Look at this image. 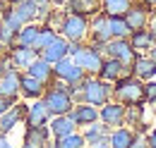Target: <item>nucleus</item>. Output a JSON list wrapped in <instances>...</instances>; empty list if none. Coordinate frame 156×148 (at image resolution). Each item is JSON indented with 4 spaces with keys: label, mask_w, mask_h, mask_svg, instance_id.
Here are the masks:
<instances>
[{
    "label": "nucleus",
    "mask_w": 156,
    "mask_h": 148,
    "mask_svg": "<svg viewBox=\"0 0 156 148\" xmlns=\"http://www.w3.org/2000/svg\"><path fill=\"white\" fill-rule=\"evenodd\" d=\"M79 86H82V103H89V105H103V103H108V96H111L108 81L94 79V76L87 74Z\"/></svg>",
    "instance_id": "1"
},
{
    "label": "nucleus",
    "mask_w": 156,
    "mask_h": 148,
    "mask_svg": "<svg viewBox=\"0 0 156 148\" xmlns=\"http://www.w3.org/2000/svg\"><path fill=\"white\" fill-rule=\"evenodd\" d=\"M58 34L65 41H84L87 34H89V19L87 15H72V12H65V19L60 24Z\"/></svg>",
    "instance_id": "2"
},
{
    "label": "nucleus",
    "mask_w": 156,
    "mask_h": 148,
    "mask_svg": "<svg viewBox=\"0 0 156 148\" xmlns=\"http://www.w3.org/2000/svg\"><path fill=\"white\" fill-rule=\"evenodd\" d=\"M113 93H115L118 103H122V105H132V103H142L144 100L142 81L137 76H120L115 89H113Z\"/></svg>",
    "instance_id": "3"
},
{
    "label": "nucleus",
    "mask_w": 156,
    "mask_h": 148,
    "mask_svg": "<svg viewBox=\"0 0 156 148\" xmlns=\"http://www.w3.org/2000/svg\"><path fill=\"white\" fill-rule=\"evenodd\" d=\"M101 50L106 53V57H113L118 62H122L127 69L132 67V62H135V57H137V50L130 45L127 38H111V41H106L101 45Z\"/></svg>",
    "instance_id": "4"
},
{
    "label": "nucleus",
    "mask_w": 156,
    "mask_h": 148,
    "mask_svg": "<svg viewBox=\"0 0 156 148\" xmlns=\"http://www.w3.org/2000/svg\"><path fill=\"white\" fill-rule=\"evenodd\" d=\"M43 103H46V108L51 112V117L53 115H67V112L72 110V98H70V93L67 91H60V89H48V91H43Z\"/></svg>",
    "instance_id": "5"
},
{
    "label": "nucleus",
    "mask_w": 156,
    "mask_h": 148,
    "mask_svg": "<svg viewBox=\"0 0 156 148\" xmlns=\"http://www.w3.org/2000/svg\"><path fill=\"white\" fill-rule=\"evenodd\" d=\"M53 76H55V79H62V81H67V84H79V81L87 76V72H84V69H82L70 55H65L62 60L53 62Z\"/></svg>",
    "instance_id": "6"
},
{
    "label": "nucleus",
    "mask_w": 156,
    "mask_h": 148,
    "mask_svg": "<svg viewBox=\"0 0 156 148\" xmlns=\"http://www.w3.org/2000/svg\"><path fill=\"white\" fill-rule=\"evenodd\" d=\"M72 60H75L87 74H98L101 62H103V55H101V48H96V45H82L77 53L72 55Z\"/></svg>",
    "instance_id": "7"
},
{
    "label": "nucleus",
    "mask_w": 156,
    "mask_h": 148,
    "mask_svg": "<svg viewBox=\"0 0 156 148\" xmlns=\"http://www.w3.org/2000/svg\"><path fill=\"white\" fill-rule=\"evenodd\" d=\"M98 119L106 127H120L125 124V105L122 103H103L98 110Z\"/></svg>",
    "instance_id": "8"
},
{
    "label": "nucleus",
    "mask_w": 156,
    "mask_h": 148,
    "mask_svg": "<svg viewBox=\"0 0 156 148\" xmlns=\"http://www.w3.org/2000/svg\"><path fill=\"white\" fill-rule=\"evenodd\" d=\"M24 115H27V105H22V103H12L7 110L0 115V134H10V131L24 119Z\"/></svg>",
    "instance_id": "9"
},
{
    "label": "nucleus",
    "mask_w": 156,
    "mask_h": 148,
    "mask_svg": "<svg viewBox=\"0 0 156 148\" xmlns=\"http://www.w3.org/2000/svg\"><path fill=\"white\" fill-rule=\"evenodd\" d=\"M20 76L22 74L15 67H10V69L2 72V76H0V98L17 100V96H20Z\"/></svg>",
    "instance_id": "10"
},
{
    "label": "nucleus",
    "mask_w": 156,
    "mask_h": 148,
    "mask_svg": "<svg viewBox=\"0 0 156 148\" xmlns=\"http://www.w3.org/2000/svg\"><path fill=\"white\" fill-rule=\"evenodd\" d=\"M24 119H27L29 127H46L48 119H51V112H48V108H46V103L36 98L31 105H27V115H24Z\"/></svg>",
    "instance_id": "11"
},
{
    "label": "nucleus",
    "mask_w": 156,
    "mask_h": 148,
    "mask_svg": "<svg viewBox=\"0 0 156 148\" xmlns=\"http://www.w3.org/2000/svg\"><path fill=\"white\" fill-rule=\"evenodd\" d=\"M10 62H12V67L15 69H27L36 57H39V50H34V48H24V45H12L10 48Z\"/></svg>",
    "instance_id": "12"
},
{
    "label": "nucleus",
    "mask_w": 156,
    "mask_h": 148,
    "mask_svg": "<svg viewBox=\"0 0 156 148\" xmlns=\"http://www.w3.org/2000/svg\"><path fill=\"white\" fill-rule=\"evenodd\" d=\"M67 115L72 117V122L77 127H87V124H91V122L98 119V108L96 105H89V103H77Z\"/></svg>",
    "instance_id": "13"
},
{
    "label": "nucleus",
    "mask_w": 156,
    "mask_h": 148,
    "mask_svg": "<svg viewBox=\"0 0 156 148\" xmlns=\"http://www.w3.org/2000/svg\"><path fill=\"white\" fill-rule=\"evenodd\" d=\"M65 55H67V41L60 36V34L53 38L48 45H43V48L39 50V57H43V60H46V62H51V65H53V62H58V60H62Z\"/></svg>",
    "instance_id": "14"
},
{
    "label": "nucleus",
    "mask_w": 156,
    "mask_h": 148,
    "mask_svg": "<svg viewBox=\"0 0 156 148\" xmlns=\"http://www.w3.org/2000/svg\"><path fill=\"white\" fill-rule=\"evenodd\" d=\"M43 91H46V84H43V81L34 79L31 74H27V72L20 76V93L24 96V98L36 100V98H41V96H43Z\"/></svg>",
    "instance_id": "15"
},
{
    "label": "nucleus",
    "mask_w": 156,
    "mask_h": 148,
    "mask_svg": "<svg viewBox=\"0 0 156 148\" xmlns=\"http://www.w3.org/2000/svg\"><path fill=\"white\" fill-rule=\"evenodd\" d=\"M89 29H91V45H96L101 48L106 41H111V29H108V17L106 15H98L91 24H89Z\"/></svg>",
    "instance_id": "16"
},
{
    "label": "nucleus",
    "mask_w": 156,
    "mask_h": 148,
    "mask_svg": "<svg viewBox=\"0 0 156 148\" xmlns=\"http://www.w3.org/2000/svg\"><path fill=\"white\" fill-rule=\"evenodd\" d=\"M48 129L51 134L60 139V136H65V134H72V131L77 129V124L72 122V117L70 115H53L51 119H48Z\"/></svg>",
    "instance_id": "17"
},
{
    "label": "nucleus",
    "mask_w": 156,
    "mask_h": 148,
    "mask_svg": "<svg viewBox=\"0 0 156 148\" xmlns=\"http://www.w3.org/2000/svg\"><path fill=\"white\" fill-rule=\"evenodd\" d=\"M125 65L122 62H118L113 57H106L103 62H101V69H98V79H103V81H118L122 74H125Z\"/></svg>",
    "instance_id": "18"
},
{
    "label": "nucleus",
    "mask_w": 156,
    "mask_h": 148,
    "mask_svg": "<svg viewBox=\"0 0 156 148\" xmlns=\"http://www.w3.org/2000/svg\"><path fill=\"white\" fill-rule=\"evenodd\" d=\"M132 76H137L139 81H149L156 76V62L151 57H135L132 62Z\"/></svg>",
    "instance_id": "19"
},
{
    "label": "nucleus",
    "mask_w": 156,
    "mask_h": 148,
    "mask_svg": "<svg viewBox=\"0 0 156 148\" xmlns=\"http://www.w3.org/2000/svg\"><path fill=\"white\" fill-rule=\"evenodd\" d=\"M122 17H125V22H127L130 31H137V29H147V22H149V15H147V10H144V7H139V5H130V10H127Z\"/></svg>",
    "instance_id": "20"
},
{
    "label": "nucleus",
    "mask_w": 156,
    "mask_h": 148,
    "mask_svg": "<svg viewBox=\"0 0 156 148\" xmlns=\"http://www.w3.org/2000/svg\"><path fill=\"white\" fill-rule=\"evenodd\" d=\"M39 29H41V24H36V22H29V24H24L20 31H17V36H15V45L34 48L36 36H39Z\"/></svg>",
    "instance_id": "21"
},
{
    "label": "nucleus",
    "mask_w": 156,
    "mask_h": 148,
    "mask_svg": "<svg viewBox=\"0 0 156 148\" xmlns=\"http://www.w3.org/2000/svg\"><path fill=\"white\" fill-rule=\"evenodd\" d=\"M27 74H31L34 79H39V81H43V84H48V81L53 79V65L46 62L43 57H36V60L27 67Z\"/></svg>",
    "instance_id": "22"
},
{
    "label": "nucleus",
    "mask_w": 156,
    "mask_h": 148,
    "mask_svg": "<svg viewBox=\"0 0 156 148\" xmlns=\"http://www.w3.org/2000/svg\"><path fill=\"white\" fill-rule=\"evenodd\" d=\"M108 134H111V127H106L103 122L98 124V119H96V122H91V124H87L84 131H82V136H84V143H87V146H94L96 141L106 139Z\"/></svg>",
    "instance_id": "23"
},
{
    "label": "nucleus",
    "mask_w": 156,
    "mask_h": 148,
    "mask_svg": "<svg viewBox=\"0 0 156 148\" xmlns=\"http://www.w3.org/2000/svg\"><path fill=\"white\" fill-rule=\"evenodd\" d=\"M46 141H48V129L46 127H29L22 148H46Z\"/></svg>",
    "instance_id": "24"
},
{
    "label": "nucleus",
    "mask_w": 156,
    "mask_h": 148,
    "mask_svg": "<svg viewBox=\"0 0 156 148\" xmlns=\"http://www.w3.org/2000/svg\"><path fill=\"white\" fill-rule=\"evenodd\" d=\"M132 139H135L132 129H125L122 124H120V127H113V131L108 134V143H111V148H130Z\"/></svg>",
    "instance_id": "25"
},
{
    "label": "nucleus",
    "mask_w": 156,
    "mask_h": 148,
    "mask_svg": "<svg viewBox=\"0 0 156 148\" xmlns=\"http://www.w3.org/2000/svg\"><path fill=\"white\" fill-rule=\"evenodd\" d=\"M127 38H130V45H132L135 50H147V48H151L156 43L149 29H137V31H132Z\"/></svg>",
    "instance_id": "26"
},
{
    "label": "nucleus",
    "mask_w": 156,
    "mask_h": 148,
    "mask_svg": "<svg viewBox=\"0 0 156 148\" xmlns=\"http://www.w3.org/2000/svg\"><path fill=\"white\" fill-rule=\"evenodd\" d=\"M130 5H132V0H101L106 17H122L130 10Z\"/></svg>",
    "instance_id": "27"
},
{
    "label": "nucleus",
    "mask_w": 156,
    "mask_h": 148,
    "mask_svg": "<svg viewBox=\"0 0 156 148\" xmlns=\"http://www.w3.org/2000/svg\"><path fill=\"white\" fill-rule=\"evenodd\" d=\"M62 10L72 15H89L94 12V0H65Z\"/></svg>",
    "instance_id": "28"
},
{
    "label": "nucleus",
    "mask_w": 156,
    "mask_h": 148,
    "mask_svg": "<svg viewBox=\"0 0 156 148\" xmlns=\"http://www.w3.org/2000/svg\"><path fill=\"white\" fill-rule=\"evenodd\" d=\"M108 29H111V38H127L132 34L125 17H108Z\"/></svg>",
    "instance_id": "29"
},
{
    "label": "nucleus",
    "mask_w": 156,
    "mask_h": 148,
    "mask_svg": "<svg viewBox=\"0 0 156 148\" xmlns=\"http://www.w3.org/2000/svg\"><path fill=\"white\" fill-rule=\"evenodd\" d=\"M55 146L58 148H87V143H84V136L82 134L72 131V134H65V136L55 139Z\"/></svg>",
    "instance_id": "30"
},
{
    "label": "nucleus",
    "mask_w": 156,
    "mask_h": 148,
    "mask_svg": "<svg viewBox=\"0 0 156 148\" xmlns=\"http://www.w3.org/2000/svg\"><path fill=\"white\" fill-rule=\"evenodd\" d=\"M15 36H17V29L10 26L5 19H0V48H12L15 45Z\"/></svg>",
    "instance_id": "31"
},
{
    "label": "nucleus",
    "mask_w": 156,
    "mask_h": 148,
    "mask_svg": "<svg viewBox=\"0 0 156 148\" xmlns=\"http://www.w3.org/2000/svg\"><path fill=\"white\" fill-rule=\"evenodd\" d=\"M58 36V31L55 29H51V26H46V24H41L39 29V36H36V43H34V50H41L43 45H48L53 38Z\"/></svg>",
    "instance_id": "32"
},
{
    "label": "nucleus",
    "mask_w": 156,
    "mask_h": 148,
    "mask_svg": "<svg viewBox=\"0 0 156 148\" xmlns=\"http://www.w3.org/2000/svg\"><path fill=\"white\" fill-rule=\"evenodd\" d=\"M125 119H127L130 124H139V122H142V105H139V103H132V105L125 110Z\"/></svg>",
    "instance_id": "33"
},
{
    "label": "nucleus",
    "mask_w": 156,
    "mask_h": 148,
    "mask_svg": "<svg viewBox=\"0 0 156 148\" xmlns=\"http://www.w3.org/2000/svg\"><path fill=\"white\" fill-rule=\"evenodd\" d=\"M142 93H144V100H156V81L154 79H149V81H144L142 84Z\"/></svg>",
    "instance_id": "34"
},
{
    "label": "nucleus",
    "mask_w": 156,
    "mask_h": 148,
    "mask_svg": "<svg viewBox=\"0 0 156 148\" xmlns=\"http://www.w3.org/2000/svg\"><path fill=\"white\" fill-rule=\"evenodd\" d=\"M130 148H149L147 146V136H135L132 143H130Z\"/></svg>",
    "instance_id": "35"
},
{
    "label": "nucleus",
    "mask_w": 156,
    "mask_h": 148,
    "mask_svg": "<svg viewBox=\"0 0 156 148\" xmlns=\"http://www.w3.org/2000/svg\"><path fill=\"white\" fill-rule=\"evenodd\" d=\"M12 103H17V100H12V98H0V115L7 110V108H10Z\"/></svg>",
    "instance_id": "36"
},
{
    "label": "nucleus",
    "mask_w": 156,
    "mask_h": 148,
    "mask_svg": "<svg viewBox=\"0 0 156 148\" xmlns=\"http://www.w3.org/2000/svg\"><path fill=\"white\" fill-rule=\"evenodd\" d=\"M0 148H15L10 143V139H7V134H0Z\"/></svg>",
    "instance_id": "37"
},
{
    "label": "nucleus",
    "mask_w": 156,
    "mask_h": 148,
    "mask_svg": "<svg viewBox=\"0 0 156 148\" xmlns=\"http://www.w3.org/2000/svg\"><path fill=\"white\" fill-rule=\"evenodd\" d=\"M147 146H149V148H156V129L147 136Z\"/></svg>",
    "instance_id": "38"
},
{
    "label": "nucleus",
    "mask_w": 156,
    "mask_h": 148,
    "mask_svg": "<svg viewBox=\"0 0 156 148\" xmlns=\"http://www.w3.org/2000/svg\"><path fill=\"white\" fill-rule=\"evenodd\" d=\"M91 148H111V143H108V136H106V139H101V141H96Z\"/></svg>",
    "instance_id": "39"
},
{
    "label": "nucleus",
    "mask_w": 156,
    "mask_h": 148,
    "mask_svg": "<svg viewBox=\"0 0 156 148\" xmlns=\"http://www.w3.org/2000/svg\"><path fill=\"white\" fill-rule=\"evenodd\" d=\"M149 57L156 62V45H151V48H149Z\"/></svg>",
    "instance_id": "40"
},
{
    "label": "nucleus",
    "mask_w": 156,
    "mask_h": 148,
    "mask_svg": "<svg viewBox=\"0 0 156 148\" xmlns=\"http://www.w3.org/2000/svg\"><path fill=\"white\" fill-rule=\"evenodd\" d=\"M149 31H151V36H154V41H156V19L151 22V29H149Z\"/></svg>",
    "instance_id": "41"
},
{
    "label": "nucleus",
    "mask_w": 156,
    "mask_h": 148,
    "mask_svg": "<svg viewBox=\"0 0 156 148\" xmlns=\"http://www.w3.org/2000/svg\"><path fill=\"white\" fill-rule=\"evenodd\" d=\"M51 5H55V7H62V5H65V0H51Z\"/></svg>",
    "instance_id": "42"
},
{
    "label": "nucleus",
    "mask_w": 156,
    "mask_h": 148,
    "mask_svg": "<svg viewBox=\"0 0 156 148\" xmlns=\"http://www.w3.org/2000/svg\"><path fill=\"white\" fill-rule=\"evenodd\" d=\"M2 12H5V0H0V17H2Z\"/></svg>",
    "instance_id": "43"
},
{
    "label": "nucleus",
    "mask_w": 156,
    "mask_h": 148,
    "mask_svg": "<svg viewBox=\"0 0 156 148\" xmlns=\"http://www.w3.org/2000/svg\"><path fill=\"white\" fill-rule=\"evenodd\" d=\"M144 2H147V5H156V0H144Z\"/></svg>",
    "instance_id": "44"
},
{
    "label": "nucleus",
    "mask_w": 156,
    "mask_h": 148,
    "mask_svg": "<svg viewBox=\"0 0 156 148\" xmlns=\"http://www.w3.org/2000/svg\"><path fill=\"white\" fill-rule=\"evenodd\" d=\"M2 72H5V67H2V62H0V76H2Z\"/></svg>",
    "instance_id": "45"
},
{
    "label": "nucleus",
    "mask_w": 156,
    "mask_h": 148,
    "mask_svg": "<svg viewBox=\"0 0 156 148\" xmlns=\"http://www.w3.org/2000/svg\"><path fill=\"white\" fill-rule=\"evenodd\" d=\"M7 2H15V0H7Z\"/></svg>",
    "instance_id": "46"
}]
</instances>
